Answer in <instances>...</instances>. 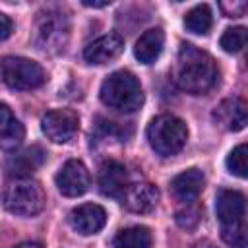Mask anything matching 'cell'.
Returning <instances> with one entry per match:
<instances>
[{
  "label": "cell",
  "mask_w": 248,
  "mask_h": 248,
  "mask_svg": "<svg viewBox=\"0 0 248 248\" xmlns=\"http://www.w3.org/2000/svg\"><path fill=\"white\" fill-rule=\"evenodd\" d=\"M101 101L120 112H134L143 105V89L140 79L128 70H116L105 78L99 91Z\"/></svg>",
  "instance_id": "7a4b0ae2"
},
{
  "label": "cell",
  "mask_w": 248,
  "mask_h": 248,
  "mask_svg": "<svg viewBox=\"0 0 248 248\" xmlns=\"http://www.w3.org/2000/svg\"><path fill=\"white\" fill-rule=\"evenodd\" d=\"M45 157H46V153L43 147L31 145V147L23 149L21 153H16L14 157H10L6 163V170L12 178H29L31 172L43 165Z\"/></svg>",
  "instance_id": "9a60e30c"
},
{
  "label": "cell",
  "mask_w": 248,
  "mask_h": 248,
  "mask_svg": "<svg viewBox=\"0 0 248 248\" xmlns=\"http://www.w3.org/2000/svg\"><path fill=\"white\" fill-rule=\"evenodd\" d=\"M25 138L23 124L16 118L12 108L0 103V149L2 151H16Z\"/></svg>",
  "instance_id": "2e32d148"
},
{
  "label": "cell",
  "mask_w": 248,
  "mask_h": 248,
  "mask_svg": "<svg viewBox=\"0 0 248 248\" xmlns=\"http://www.w3.org/2000/svg\"><path fill=\"white\" fill-rule=\"evenodd\" d=\"M203 186H205V176L200 169H188L170 180V190L174 198L182 203L194 202L202 194Z\"/></svg>",
  "instance_id": "5bb4252c"
},
{
  "label": "cell",
  "mask_w": 248,
  "mask_h": 248,
  "mask_svg": "<svg viewBox=\"0 0 248 248\" xmlns=\"http://www.w3.org/2000/svg\"><path fill=\"white\" fill-rule=\"evenodd\" d=\"M217 64L213 56L190 43H184L172 68L174 83L192 95H203L217 83Z\"/></svg>",
  "instance_id": "6da1fadb"
},
{
  "label": "cell",
  "mask_w": 248,
  "mask_h": 248,
  "mask_svg": "<svg viewBox=\"0 0 248 248\" xmlns=\"http://www.w3.org/2000/svg\"><path fill=\"white\" fill-rule=\"evenodd\" d=\"M163 46H165V33L163 29L153 27L140 35L134 46V54L141 64H153L161 56Z\"/></svg>",
  "instance_id": "ac0fdd59"
},
{
  "label": "cell",
  "mask_w": 248,
  "mask_h": 248,
  "mask_svg": "<svg viewBox=\"0 0 248 248\" xmlns=\"http://www.w3.org/2000/svg\"><path fill=\"white\" fill-rule=\"evenodd\" d=\"M68 17L62 12H45L37 19V46L43 52H58L68 41Z\"/></svg>",
  "instance_id": "8992f818"
},
{
  "label": "cell",
  "mask_w": 248,
  "mask_h": 248,
  "mask_svg": "<svg viewBox=\"0 0 248 248\" xmlns=\"http://www.w3.org/2000/svg\"><path fill=\"white\" fill-rule=\"evenodd\" d=\"M128 184H130L128 170L122 163H118L114 159H108L101 165V169H99V190H101V194H105L108 198L122 200Z\"/></svg>",
  "instance_id": "30bf717a"
},
{
  "label": "cell",
  "mask_w": 248,
  "mask_h": 248,
  "mask_svg": "<svg viewBox=\"0 0 248 248\" xmlns=\"http://www.w3.org/2000/svg\"><path fill=\"white\" fill-rule=\"evenodd\" d=\"M227 169H229V172H232V174H236L240 178H246V174H248V145L246 143L236 145L229 153Z\"/></svg>",
  "instance_id": "7402d4cb"
},
{
  "label": "cell",
  "mask_w": 248,
  "mask_h": 248,
  "mask_svg": "<svg viewBox=\"0 0 248 248\" xmlns=\"http://www.w3.org/2000/svg\"><path fill=\"white\" fill-rule=\"evenodd\" d=\"M246 39H248L246 27H242V25H238V27H229V29H225V33L221 35L219 45H221V48H223L225 52L234 54V52H240V50L244 48Z\"/></svg>",
  "instance_id": "44dd1931"
},
{
  "label": "cell",
  "mask_w": 248,
  "mask_h": 248,
  "mask_svg": "<svg viewBox=\"0 0 248 248\" xmlns=\"http://www.w3.org/2000/svg\"><path fill=\"white\" fill-rule=\"evenodd\" d=\"M0 76L10 89L17 91L37 89L46 79L43 66L23 56H4L0 60Z\"/></svg>",
  "instance_id": "5b68a950"
},
{
  "label": "cell",
  "mask_w": 248,
  "mask_h": 248,
  "mask_svg": "<svg viewBox=\"0 0 248 248\" xmlns=\"http://www.w3.org/2000/svg\"><path fill=\"white\" fill-rule=\"evenodd\" d=\"M107 223V211L97 203H81L70 211V225L76 232L89 236L97 234Z\"/></svg>",
  "instance_id": "8fae6325"
},
{
  "label": "cell",
  "mask_w": 248,
  "mask_h": 248,
  "mask_svg": "<svg viewBox=\"0 0 248 248\" xmlns=\"http://www.w3.org/2000/svg\"><path fill=\"white\" fill-rule=\"evenodd\" d=\"M45 190L33 178H12L4 190V207L19 217H33L45 207Z\"/></svg>",
  "instance_id": "277c9868"
},
{
  "label": "cell",
  "mask_w": 248,
  "mask_h": 248,
  "mask_svg": "<svg viewBox=\"0 0 248 248\" xmlns=\"http://www.w3.org/2000/svg\"><path fill=\"white\" fill-rule=\"evenodd\" d=\"M215 213L221 227L240 225L246 217V198L238 190H221L215 200Z\"/></svg>",
  "instance_id": "9c48e42d"
},
{
  "label": "cell",
  "mask_w": 248,
  "mask_h": 248,
  "mask_svg": "<svg viewBox=\"0 0 248 248\" xmlns=\"http://www.w3.org/2000/svg\"><path fill=\"white\" fill-rule=\"evenodd\" d=\"M41 128L50 141L68 143L79 130V116L72 108H54L43 116Z\"/></svg>",
  "instance_id": "52a82bcc"
},
{
  "label": "cell",
  "mask_w": 248,
  "mask_h": 248,
  "mask_svg": "<svg viewBox=\"0 0 248 248\" xmlns=\"http://www.w3.org/2000/svg\"><path fill=\"white\" fill-rule=\"evenodd\" d=\"M91 184V176L87 167L78 161V159H70L62 165V169L56 174V186L60 190L62 196L66 198H78L83 196L89 190Z\"/></svg>",
  "instance_id": "ba28073f"
},
{
  "label": "cell",
  "mask_w": 248,
  "mask_h": 248,
  "mask_svg": "<svg viewBox=\"0 0 248 248\" xmlns=\"http://www.w3.org/2000/svg\"><path fill=\"white\" fill-rule=\"evenodd\" d=\"M112 244L114 248H153V236L147 227L136 225V227L122 229L114 236Z\"/></svg>",
  "instance_id": "d6986e66"
},
{
  "label": "cell",
  "mask_w": 248,
  "mask_h": 248,
  "mask_svg": "<svg viewBox=\"0 0 248 248\" xmlns=\"http://www.w3.org/2000/svg\"><path fill=\"white\" fill-rule=\"evenodd\" d=\"M12 31H14V21L6 14L0 12V43L6 41L12 35Z\"/></svg>",
  "instance_id": "d4e9b609"
},
{
  "label": "cell",
  "mask_w": 248,
  "mask_h": 248,
  "mask_svg": "<svg viewBox=\"0 0 248 248\" xmlns=\"http://www.w3.org/2000/svg\"><path fill=\"white\" fill-rule=\"evenodd\" d=\"M83 6H91V8H103V6H108V2H83Z\"/></svg>",
  "instance_id": "484cf974"
},
{
  "label": "cell",
  "mask_w": 248,
  "mask_h": 248,
  "mask_svg": "<svg viewBox=\"0 0 248 248\" xmlns=\"http://www.w3.org/2000/svg\"><path fill=\"white\" fill-rule=\"evenodd\" d=\"M120 202L134 213H149L159 202V190L151 182H134L128 184Z\"/></svg>",
  "instance_id": "4fadbf2b"
},
{
  "label": "cell",
  "mask_w": 248,
  "mask_h": 248,
  "mask_svg": "<svg viewBox=\"0 0 248 248\" xmlns=\"http://www.w3.org/2000/svg\"><path fill=\"white\" fill-rule=\"evenodd\" d=\"M213 118L219 126L229 132H240L246 126V103L238 97L225 99L213 112Z\"/></svg>",
  "instance_id": "e0dca14e"
},
{
  "label": "cell",
  "mask_w": 248,
  "mask_h": 248,
  "mask_svg": "<svg viewBox=\"0 0 248 248\" xmlns=\"http://www.w3.org/2000/svg\"><path fill=\"white\" fill-rule=\"evenodd\" d=\"M184 25L188 31L196 35H207L211 25H213V14L207 4L194 6L186 16H184Z\"/></svg>",
  "instance_id": "ffe728a7"
},
{
  "label": "cell",
  "mask_w": 248,
  "mask_h": 248,
  "mask_svg": "<svg viewBox=\"0 0 248 248\" xmlns=\"http://www.w3.org/2000/svg\"><path fill=\"white\" fill-rule=\"evenodd\" d=\"M188 140V128L182 118L174 114H159L147 126V141L157 155H176Z\"/></svg>",
  "instance_id": "3957f363"
},
{
  "label": "cell",
  "mask_w": 248,
  "mask_h": 248,
  "mask_svg": "<svg viewBox=\"0 0 248 248\" xmlns=\"http://www.w3.org/2000/svg\"><path fill=\"white\" fill-rule=\"evenodd\" d=\"M124 50V39L118 33L101 35L83 48V58L89 64H107L118 58Z\"/></svg>",
  "instance_id": "7c38bea8"
},
{
  "label": "cell",
  "mask_w": 248,
  "mask_h": 248,
  "mask_svg": "<svg viewBox=\"0 0 248 248\" xmlns=\"http://www.w3.org/2000/svg\"><path fill=\"white\" fill-rule=\"evenodd\" d=\"M16 248H43V246L37 244V242H25V244H19V246H16Z\"/></svg>",
  "instance_id": "4316f807"
},
{
  "label": "cell",
  "mask_w": 248,
  "mask_h": 248,
  "mask_svg": "<svg viewBox=\"0 0 248 248\" xmlns=\"http://www.w3.org/2000/svg\"><path fill=\"white\" fill-rule=\"evenodd\" d=\"M174 219H176V223H178L182 229L192 231V229H196L198 223L202 221V207H200L198 203L190 202V203H186L182 209L176 211Z\"/></svg>",
  "instance_id": "603a6c76"
},
{
  "label": "cell",
  "mask_w": 248,
  "mask_h": 248,
  "mask_svg": "<svg viewBox=\"0 0 248 248\" xmlns=\"http://www.w3.org/2000/svg\"><path fill=\"white\" fill-rule=\"evenodd\" d=\"M221 238L232 248H246V223L221 227Z\"/></svg>",
  "instance_id": "cb8c5ba5"
}]
</instances>
